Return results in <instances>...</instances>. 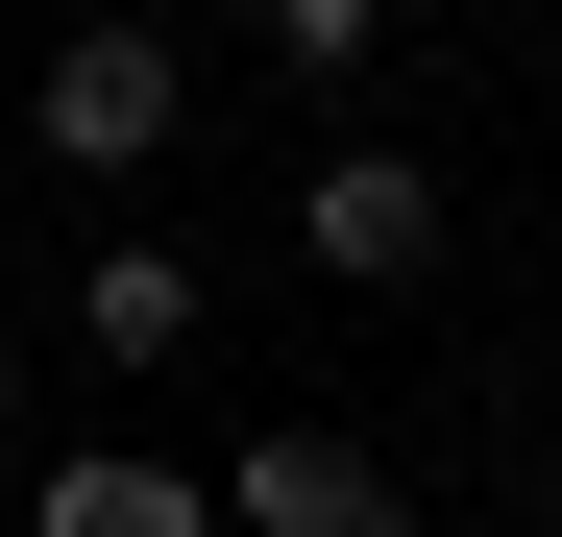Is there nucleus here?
Masks as SVG:
<instances>
[{
  "instance_id": "4",
  "label": "nucleus",
  "mask_w": 562,
  "mask_h": 537,
  "mask_svg": "<svg viewBox=\"0 0 562 537\" xmlns=\"http://www.w3.org/2000/svg\"><path fill=\"white\" fill-rule=\"evenodd\" d=\"M25 537H221V489H171V465H123V439H99V465L25 489Z\"/></svg>"
},
{
  "instance_id": "1",
  "label": "nucleus",
  "mask_w": 562,
  "mask_h": 537,
  "mask_svg": "<svg viewBox=\"0 0 562 537\" xmlns=\"http://www.w3.org/2000/svg\"><path fill=\"white\" fill-rule=\"evenodd\" d=\"M171 123H196L171 25H74V49H49V99H25V147H49V171H147Z\"/></svg>"
},
{
  "instance_id": "2",
  "label": "nucleus",
  "mask_w": 562,
  "mask_h": 537,
  "mask_svg": "<svg viewBox=\"0 0 562 537\" xmlns=\"http://www.w3.org/2000/svg\"><path fill=\"white\" fill-rule=\"evenodd\" d=\"M294 244L342 268V294H416V268H440V171L416 147H318L294 171Z\"/></svg>"
},
{
  "instance_id": "6",
  "label": "nucleus",
  "mask_w": 562,
  "mask_h": 537,
  "mask_svg": "<svg viewBox=\"0 0 562 537\" xmlns=\"http://www.w3.org/2000/svg\"><path fill=\"white\" fill-rule=\"evenodd\" d=\"M367 25H392V0H269V49H294V73H318V49H367Z\"/></svg>"
},
{
  "instance_id": "3",
  "label": "nucleus",
  "mask_w": 562,
  "mask_h": 537,
  "mask_svg": "<svg viewBox=\"0 0 562 537\" xmlns=\"http://www.w3.org/2000/svg\"><path fill=\"white\" fill-rule=\"evenodd\" d=\"M221 537H392V465H367V439H245V465H221Z\"/></svg>"
},
{
  "instance_id": "7",
  "label": "nucleus",
  "mask_w": 562,
  "mask_h": 537,
  "mask_svg": "<svg viewBox=\"0 0 562 537\" xmlns=\"http://www.w3.org/2000/svg\"><path fill=\"white\" fill-rule=\"evenodd\" d=\"M0 391H25V318H0Z\"/></svg>"
},
{
  "instance_id": "8",
  "label": "nucleus",
  "mask_w": 562,
  "mask_h": 537,
  "mask_svg": "<svg viewBox=\"0 0 562 537\" xmlns=\"http://www.w3.org/2000/svg\"><path fill=\"white\" fill-rule=\"evenodd\" d=\"M538 537H562V489H538Z\"/></svg>"
},
{
  "instance_id": "5",
  "label": "nucleus",
  "mask_w": 562,
  "mask_h": 537,
  "mask_svg": "<svg viewBox=\"0 0 562 537\" xmlns=\"http://www.w3.org/2000/svg\"><path fill=\"white\" fill-rule=\"evenodd\" d=\"M74 342H99V367H171V342H196V268H171V244H99V268H74Z\"/></svg>"
}]
</instances>
